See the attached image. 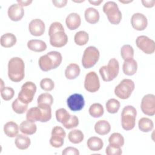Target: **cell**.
I'll use <instances>...</instances> for the list:
<instances>
[{"label":"cell","mask_w":155,"mask_h":155,"mask_svg":"<svg viewBox=\"0 0 155 155\" xmlns=\"http://www.w3.org/2000/svg\"><path fill=\"white\" fill-rule=\"evenodd\" d=\"M122 69L125 74L128 76L134 75L137 69V62L134 59L125 61L123 64Z\"/></svg>","instance_id":"24"},{"label":"cell","mask_w":155,"mask_h":155,"mask_svg":"<svg viewBox=\"0 0 155 155\" xmlns=\"http://www.w3.org/2000/svg\"><path fill=\"white\" fill-rule=\"evenodd\" d=\"M15 145L19 150H25L28 148L31 143L28 137L23 134H18L15 139Z\"/></svg>","instance_id":"29"},{"label":"cell","mask_w":155,"mask_h":155,"mask_svg":"<svg viewBox=\"0 0 155 155\" xmlns=\"http://www.w3.org/2000/svg\"><path fill=\"white\" fill-rule=\"evenodd\" d=\"M38 104H47L51 106L53 102V98L51 94L48 93H44L40 94L37 99Z\"/></svg>","instance_id":"38"},{"label":"cell","mask_w":155,"mask_h":155,"mask_svg":"<svg viewBox=\"0 0 155 155\" xmlns=\"http://www.w3.org/2000/svg\"><path fill=\"white\" fill-rule=\"evenodd\" d=\"M65 23L68 29L71 30H76L81 24V17L76 13H71L67 16Z\"/></svg>","instance_id":"19"},{"label":"cell","mask_w":155,"mask_h":155,"mask_svg":"<svg viewBox=\"0 0 155 155\" xmlns=\"http://www.w3.org/2000/svg\"><path fill=\"white\" fill-rule=\"evenodd\" d=\"M80 67L79 66L74 63H71L69 64L65 70V77L68 79H74L76 78L80 74Z\"/></svg>","instance_id":"25"},{"label":"cell","mask_w":155,"mask_h":155,"mask_svg":"<svg viewBox=\"0 0 155 155\" xmlns=\"http://www.w3.org/2000/svg\"><path fill=\"white\" fill-rule=\"evenodd\" d=\"M4 131L7 136L10 137H14L18 134L19 127L15 122L10 121L4 125Z\"/></svg>","instance_id":"27"},{"label":"cell","mask_w":155,"mask_h":155,"mask_svg":"<svg viewBox=\"0 0 155 155\" xmlns=\"http://www.w3.org/2000/svg\"><path fill=\"white\" fill-rule=\"evenodd\" d=\"M100 53L97 48L93 46L88 47L84 51L82 58V64L85 68L93 67L98 61Z\"/></svg>","instance_id":"7"},{"label":"cell","mask_w":155,"mask_h":155,"mask_svg":"<svg viewBox=\"0 0 155 155\" xmlns=\"http://www.w3.org/2000/svg\"><path fill=\"white\" fill-rule=\"evenodd\" d=\"M88 2L90 4H92L94 5H99L101 2H102V0H100V1H90V0H89Z\"/></svg>","instance_id":"49"},{"label":"cell","mask_w":155,"mask_h":155,"mask_svg":"<svg viewBox=\"0 0 155 155\" xmlns=\"http://www.w3.org/2000/svg\"><path fill=\"white\" fill-rule=\"evenodd\" d=\"M141 110L143 113L153 116L155 114V96L153 94L145 95L141 101Z\"/></svg>","instance_id":"11"},{"label":"cell","mask_w":155,"mask_h":155,"mask_svg":"<svg viewBox=\"0 0 155 155\" xmlns=\"http://www.w3.org/2000/svg\"><path fill=\"white\" fill-rule=\"evenodd\" d=\"M67 103L68 108L73 111H78L81 110L85 105V101L83 96L79 93H74L70 95Z\"/></svg>","instance_id":"14"},{"label":"cell","mask_w":155,"mask_h":155,"mask_svg":"<svg viewBox=\"0 0 155 155\" xmlns=\"http://www.w3.org/2000/svg\"><path fill=\"white\" fill-rule=\"evenodd\" d=\"M109 144L117 147H122L124 145V138L119 133H113L108 139Z\"/></svg>","instance_id":"32"},{"label":"cell","mask_w":155,"mask_h":155,"mask_svg":"<svg viewBox=\"0 0 155 155\" xmlns=\"http://www.w3.org/2000/svg\"><path fill=\"white\" fill-rule=\"evenodd\" d=\"M28 48L35 52H41L47 49V44L45 42L39 39H31L27 42Z\"/></svg>","instance_id":"23"},{"label":"cell","mask_w":155,"mask_h":155,"mask_svg":"<svg viewBox=\"0 0 155 155\" xmlns=\"http://www.w3.org/2000/svg\"><path fill=\"white\" fill-rule=\"evenodd\" d=\"M8 16L12 21H19L24 15L23 7L19 4H13L8 8Z\"/></svg>","instance_id":"18"},{"label":"cell","mask_w":155,"mask_h":155,"mask_svg":"<svg viewBox=\"0 0 155 155\" xmlns=\"http://www.w3.org/2000/svg\"><path fill=\"white\" fill-rule=\"evenodd\" d=\"M134 83L130 79H123L114 89L115 95L120 99H127L130 97L134 89Z\"/></svg>","instance_id":"8"},{"label":"cell","mask_w":155,"mask_h":155,"mask_svg":"<svg viewBox=\"0 0 155 155\" xmlns=\"http://www.w3.org/2000/svg\"><path fill=\"white\" fill-rule=\"evenodd\" d=\"M12 106L13 111L17 114H23L28 108V104L22 102L18 98L13 102Z\"/></svg>","instance_id":"37"},{"label":"cell","mask_w":155,"mask_h":155,"mask_svg":"<svg viewBox=\"0 0 155 155\" xmlns=\"http://www.w3.org/2000/svg\"><path fill=\"white\" fill-rule=\"evenodd\" d=\"M84 136L80 130H73L68 134V140L73 143H79L84 140Z\"/></svg>","instance_id":"31"},{"label":"cell","mask_w":155,"mask_h":155,"mask_svg":"<svg viewBox=\"0 0 155 155\" xmlns=\"http://www.w3.org/2000/svg\"><path fill=\"white\" fill-rule=\"evenodd\" d=\"M84 88L87 91L90 93H94L99 90L100 82L96 72L90 71L86 74L84 81Z\"/></svg>","instance_id":"12"},{"label":"cell","mask_w":155,"mask_h":155,"mask_svg":"<svg viewBox=\"0 0 155 155\" xmlns=\"http://www.w3.org/2000/svg\"><path fill=\"white\" fill-rule=\"evenodd\" d=\"M1 96L2 98L5 101L11 100L15 94L14 90L12 87H1Z\"/></svg>","instance_id":"40"},{"label":"cell","mask_w":155,"mask_h":155,"mask_svg":"<svg viewBox=\"0 0 155 155\" xmlns=\"http://www.w3.org/2000/svg\"><path fill=\"white\" fill-rule=\"evenodd\" d=\"M137 111L132 105L125 106L121 113V124L124 130L128 131L134 128Z\"/></svg>","instance_id":"5"},{"label":"cell","mask_w":155,"mask_h":155,"mask_svg":"<svg viewBox=\"0 0 155 155\" xmlns=\"http://www.w3.org/2000/svg\"><path fill=\"white\" fill-rule=\"evenodd\" d=\"M62 125L67 129H71L76 127L79 125V119L76 116H70V118L64 123L62 124Z\"/></svg>","instance_id":"42"},{"label":"cell","mask_w":155,"mask_h":155,"mask_svg":"<svg viewBox=\"0 0 155 155\" xmlns=\"http://www.w3.org/2000/svg\"><path fill=\"white\" fill-rule=\"evenodd\" d=\"M138 127L140 131L142 132H149L151 131L154 127L152 120L148 117H142L139 120Z\"/></svg>","instance_id":"30"},{"label":"cell","mask_w":155,"mask_h":155,"mask_svg":"<svg viewBox=\"0 0 155 155\" xmlns=\"http://www.w3.org/2000/svg\"><path fill=\"white\" fill-rule=\"evenodd\" d=\"M17 2H18V4H20L21 6H27L32 2V1H20V0L19 1V0H18Z\"/></svg>","instance_id":"48"},{"label":"cell","mask_w":155,"mask_h":155,"mask_svg":"<svg viewBox=\"0 0 155 155\" xmlns=\"http://www.w3.org/2000/svg\"><path fill=\"white\" fill-rule=\"evenodd\" d=\"M52 2L55 7L58 8H62L66 5L67 3V0H56V1H52Z\"/></svg>","instance_id":"46"},{"label":"cell","mask_w":155,"mask_h":155,"mask_svg":"<svg viewBox=\"0 0 155 155\" xmlns=\"http://www.w3.org/2000/svg\"><path fill=\"white\" fill-rule=\"evenodd\" d=\"M62 155H79L78 150L74 147H68L65 148L62 152Z\"/></svg>","instance_id":"45"},{"label":"cell","mask_w":155,"mask_h":155,"mask_svg":"<svg viewBox=\"0 0 155 155\" xmlns=\"http://www.w3.org/2000/svg\"><path fill=\"white\" fill-rule=\"evenodd\" d=\"M131 24L134 29L137 31L144 30L148 24L147 17L142 13H134L131 18Z\"/></svg>","instance_id":"16"},{"label":"cell","mask_w":155,"mask_h":155,"mask_svg":"<svg viewBox=\"0 0 155 155\" xmlns=\"http://www.w3.org/2000/svg\"><path fill=\"white\" fill-rule=\"evenodd\" d=\"M119 64L115 58H111L107 65L102 66L99 69V73L104 81L109 82L114 79L118 75Z\"/></svg>","instance_id":"4"},{"label":"cell","mask_w":155,"mask_h":155,"mask_svg":"<svg viewBox=\"0 0 155 155\" xmlns=\"http://www.w3.org/2000/svg\"><path fill=\"white\" fill-rule=\"evenodd\" d=\"M49 36L50 43L54 47H62L65 45L68 42V37L64 30L55 31Z\"/></svg>","instance_id":"15"},{"label":"cell","mask_w":155,"mask_h":155,"mask_svg":"<svg viewBox=\"0 0 155 155\" xmlns=\"http://www.w3.org/2000/svg\"><path fill=\"white\" fill-rule=\"evenodd\" d=\"M120 54L125 61L132 59L134 56V49L130 45H124L120 49Z\"/></svg>","instance_id":"34"},{"label":"cell","mask_w":155,"mask_h":155,"mask_svg":"<svg viewBox=\"0 0 155 155\" xmlns=\"http://www.w3.org/2000/svg\"><path fill=\"white\" fill-rule=\"evenodd\" d=\"M41 88L46 91H51L54 87V82L50 78H44L40 82Z\"/></svg>","instance_id":"41"},{"label":"cell","mask_w":155,"mask_h":155,"mask_svg":"<svg viewBox=\"0 0 155 155\" xmlns=\"http://www.w3.org/2000/svg\"><path fill=\"white\" fill-rule=\"evenodd\" d=\"M19 129L22 133L27 135H31L36 133L37 127L34 122L27 119L21 123Z\"/></svg>","instance_id":"20"},{"label":"cell","mask_w":155,"mask_h":155,"mask_svg":"<svg viewBox=\"0 0 155 155\" xmlns=\"http://www.w3.org/2000/svg\"><path fill=\"white\" fill-rule=\"evenodd\" d=\"M87 145L90 150L93 151H97L102 148L104 146V142L101 138L96 136H92L88 139Z\"/></svg>","instance_id":"26"},{"label":"cell","mask_w":155,"mask_h":155,"mask_svg":"<svg viewBox=\"0 0 155 155\" xmlns=\"http://www.w3.org/2000/svg\"><path fill=\"white\" fill-rule=\"evenodd\" d=\"M95 132L100 135H105L110 133L111 126L110 123L105 120H100L94 125Z\"/></svg>","instance_id":"22"},{"label":"cell","mask_w":155,"mask_h":155,"mask_svg":"<svg viewBox=\"0 0 155 155\" xmlns=\"http://www.w3.org/2000/svg\"><path fill=\"white\" fill-rule=\"evenodd\" d=\"M86 21L90 24H94L99 20V13L94 8L89 7L87 8L84 13Z\"/></svg>","instance_id":"21"},{"label":"cell","mask_w":155,"mask_h":155,"mask_svg":"<svg viewBox=\"0 0 155 155\" xmlns=\"http://www.w3.org/2000/svg\"><path fill=\"white\" fill-rule=\"evenodd\" d=\"M142 3L143 6L147 8H151L154 5L155 1H142Z\"/></svg>","instance_id":"47"},{"label":"cell","mask_w":155,"mask_h":155,"mask_svg":"<svg viewBox=\"0 0 155 155\" xmlns=\"http://www.w3.org/2000/svg\"><path fill=\"white\" fill-rule=\"evenodd\" d=\"M16 43V38L11 33H5L1 37V45L5 48L12 47L15 45Z\"/></svg>","instance_id":"28"},{"label":"cell","mask_w":155,"mask_h":155,"mask_svg":"<svg viewBox=\"0 0 155 155\" xmlns=\"http://www.w3.org/2000/svg\"><path fill=\"white\" fill-rule=\"evenodd\" d=\"M89 114L93 117H101L104 112L103 106L99 103L93 104L89 108Z\"/></svg>","instance_id":"33"},{"label":"cell","mask_w":155,"mask_h":155,"mask_svg":"<svg viewBox=\"0 0 155 155\" xmlns=\"http://www.w3.org/2000/svg\"><path fill=\"white\" fill-rule=\"evenodd\" d=\"M36 91V86L35 84L31 81L25 82L18 93V98L23 103L28 104L30 103Z\"/></svg>","instance_id":"9"},{"label":"cell","mask_w":155,"mask_h":155,"mask_svg":"<svg viewBox=\"0 0 155 155\" xmlns=\"http://www.w3.org/2000/svg\"><path fill=\"white\" fill-rule=\"evenodd\" d=\"M45 24L40 19L31 20L28 25V30L30 34L35 36L42 35L45 31Z\"/></svg>","instance_id":"17"},{"label":"cell","mask_w":155,"mask_h":155,"mask_svg":"<svg viewBox=\"0 0 155 155\" xmlns=\"http://www.w3.org/2000/svg\"><path fill=\"white\" fill-rule=\"evenodd\" d=\"M62 61L61 54L56 51H51L41 56L38 63L40 68L44 71H48L56 68L60 65Z\"/></svg>","instance_id":"3"},{"label":"cell","mask_w":155,"mask_h":155,"mask_svg":"<svg viewBox=\"0 0 155 155\" xmlns=\"http://www.w3.org/2000/svg\"><path fill=\"white\" fill-rule=\"evenodd\" d=\"M89 39L88 34L85 31H79L77 32L74 38L75 43L78 45H85Z\"/></svg>","instance_id":"36"},{"label":"cell","mask_w":155,"mask_h":155,"mask_svg":"<svg viewBox=\"0 0 155 155\" xmlns=\"http://www.w3.org/2000/svg\"><path fill=\"white\" fill-rule=\"evenodd\" d=\"M120 102L116 99H110L106 102L107 111L111 114L116 113L120 108Z\"/></svg>","instance_id":"35"},{"label":"cell","mask_w":155,"mask_h":155,"mask_svg":"<svg viewBox=\"0 0 155 155\" xmlns=\"http://www.w3.org/2000/svg\"><path fill=\"white\" fill-rule=\"evenodd\" d=\"M66 136L65 130L59 126H55L51 131V137L50 139V145L55 148L61 147L64 144V139Z\"/></svg>","instance_id":"13"},{"label":"cell","mask_w":155,"mask_h":155,"mask_svg":"<svg viewBox=\"0 0 155 155\" xmlns=\"http://www.w3.org/2000/svg\"><path fill=\"white\" fill-rule=\"evenodd\" d=\"M136 44L137 47L145 54H151L155 51L154 41L146 36H138L136 38Z\"/></svg>","instance_id":"10"},{"label":"cell","mask_w":155,"mask_h":155,"mask_svg":"<svg viewBox=\"0 0 155 155\" xmlns=\"http://www.w3.org/2000/svg\"><path fill=\"white\" fill-rule=\"evenodd\" d=\"M59 30H64V28L62 24L60 23L59 22H53L49 27L48 35H50L53 33L59 31Z\"/></svg>","instance_id":"44"},{"label":"cell","mask_w":155,"mask_h":155,"mask_svg":"<svg viewBox=\"0 0 155 155\" xmlns=\"http://www.w3.org/2000/svg\"><path fill=\"white\" fill-rule=\"evenodd\" d=\"M70 116L65 108H59L56 111V120L61 124L65 122L70 118Z\"/></svg>","instance_id":"39"},{"label":"cell","mask_w":155,"mask_h":155,"mask_svg":"<svg viewBox=\"0 0 155 155\" xmlns=\"http://www.w3.org/2000/svg\"><path fill=\"white\" fill-rule=\"evenodd\" d=\"M103 11L112 24H119L122 19V13L117 4L114 1H108L103 6Z\"/></svg>","instance_id":"6"},{"label":"cell","mask_w":155,"mask_h":155,"mask_svg":"<svg viewBox=\"0 0 155 155\" xmlns=\"http://www.w3.org/2000/svg\"><path fill=\"white\" fill-rule=\"evenodd\" d=\"M26 118L34 122H48L51 118V107L47 104H38V107H32L27 111Z\"/></svg>","instance_id":"1"},{"label":"cell","mask_w":155,"mask_h":155,"mask_svg":"<svg viewBox=\"0 0 155 155\" xmlns=\"http://www.w3.org/2000/svg\"><path fill=\"white\" fill-rule=\"evenodd\" d=\"M105 153L107 155H120L122 153L120 147L110 145L106 148Z\"/></svg>","instance_id":"43"},{"label":"cell","mask_w":155,"mask_h":155,"mask_svg":"<svg viewBox=\"0 0 155 155\" xmlns=\"http://www.w3.org/2000/svg\"><path fill=\"white\" fill-rule=\"evenodd\" d=\"M24 62L19 57L11 58L8 63V76L9 79L15 82L21 81L25 76Z\"/></svg>","instance_id":"2"}]
</instances>
